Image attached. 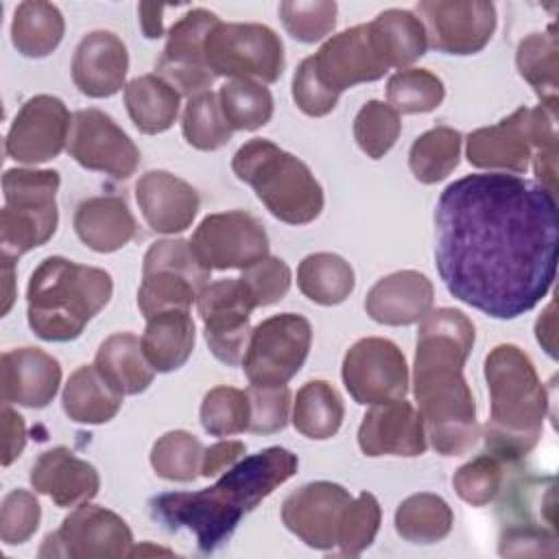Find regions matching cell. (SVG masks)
Masks as SVG:
<instances>
[{"mask_svg":"<svg viewBox=\"0 0 559 559\" xmlns=\"http://www.w3.org/2000/svg\"><path fill=\"white\" fill-rule=\"evenodd\" d=\"M435 236L448 293L493 319L533 310L552 288L559 210L537 181L509 173L452 181L435 207Z\"/></svg>","mask_w":559,"mask_h":559,"instance_id":"obj_1","label":"cell"},{"mask_svg":"<svg viewBox=\"0 0 559 559\" xmlns=\"http://www.w3.org/2000/svg\"><path fill=\"white\" fill-rule=\"evenodd\" d=\"M474 341V323L456 308L430 310L419 321L413 395L426 439L441 456H461L478 439L476 402L463 376Z\"/></svg>","mask_w":559,"mask_h":559,"instance_id":"obj_2","label":"cell"},{"mask_svg":"<svg viewBox=\"0 0 559 559\" xmlns=\"http://www.w3.org/2000/svg\"><path fill=\"white\" fill-rule=\"evenodd\" d=\"M297 454L271 445L242 456L207 489L151 498L148 513L168 531H190L201 552H214L231 537L247 513L297 472Z\"/></svg>","mask_w":559,"mask_h":559,"instance_id":"obj_3","label":"cell"},{"mask_svg":"<svg viewBox=\"0 0 559 559\" xmlns=\"http://www.w3.org/2000/svg\"><path fill=\"white\" fill-rule=\"evenodd\" d=\"M489 419L483 439L489 454L515 461L528 454L542 437L548 393L531 356L518 345H496L485 358Z\"/></svg>","mask_w":559,"mask_h":559,"instance_id":"obj_4","label":"cell"},{"mask_svg":"<svg viewBox=\"0 0 559 559\" xmlns=\"http://www.w3.org/2000/svg\"><path fill=\"white\" fill-rule=\"evenodd\" d=\"M111 275L98 266L50 255L33 271L26 288V319L35 336L68 343L109 304Z\"/></svg>","mask_w":559,"mask_h":559,"instance_id":"obj_5","label":"cell"},{"mask_svg":"<svg viewBox=\"0 0 559 559\" xmlns=\"http://www.w3.org/2000/svg\"><path fill=\"white\" fill-rule=\"evenodd\" d=\"M231 170L282 223L308 225L323 210V188L312 170L271 140L245 142L231 159Z\"/></svg>","mask_w":559,"mask_h":559,"instance_id":"obj_6","label":"cell"},{"mask_svg":"<svg viewBox=\"0 0 559 559\" xmlns=\"http://www.w3.org/2000/svg\"><path fill=\"white\" fill-rule=\"evenodd\" d=\"M59 173L50 168H9L2 175L4 207L0 212V245L4 258L17 260L55 236L59 223Z\"/></svg>","mask_w":559,"mask_h":559,"instance_id":"obj_7","label":"cell"},{"mask_svg":"<svg viewBox=\"0 0 559 559\" xmlns=\"http://www.w3.org/2000/svg\"><path fill=\"white\" fill-rule=\"evenodd\" d=\"M207 284L210 271L199 264L188 240H157L144 253L138 308L144 319L166 310H190Z\"/></svg>","mask_w":559,"mask_h":559,"instance_id":"obj_8","label":"cell"},{"mask_svg":"<svg viewBox=\"0 0 559 559\" xmlns=\"http://www.w3.org/2000/svg\"><path fill=\"white\" fill-rule=\"evenodd\" d=\"M205 61L214 76L275 83L286 66L284 44L266 24L221 22L205 39Z\"/></svg>","mask_w":559,"mask_h":559,"instance_id":"obj_9","label":"cell"},{"mask_svg":"<svg viewBox=\"0 0 559 559\" xmlns=\"http://www.w3.org/2000/svg\"><path fill=\"white\" fill-rule=\"evenodd\" d=\"M312 345V325L306 317L282 312L251 330L242 371L251 386H286L304 367Z\"/></svg>","mask_w":559,"mask_h":559,"instance_id":"obj_10","label":"cell"},{"mask_svg":"<svg viewBox=\"0 0 559 559\" xmlns=\"http://www.w3.org/2000/svg\"><path fill=\"white\" fill-rule=\"evenodd\" d=\"M194 258L207 271L247 269L269 255L262 223L242 210L207 214L188 240Z\"/></svg>","mask_w":559,"mask_h":559,"instance_id":"obj_11","label":"cell"},{"mask_svg":"<svg viewBox=\"0 0 559 559\" xmlns=\"http://www.w3.org/2000/svg\"><path fill=\"white\" fill-rule=\"evenodd\" d=\"M133 535L127 522L98 504H79L63 518L55 533H48L39 557H70V559H116L129 557Z\"/></svg>","mask_w":559,"mask_h":559,"instance_id":"obj_12","label":"cell"},{"mask_svg":"<svg viewBox=\"0 0 559 559\" xmlns=\"http://www.w3.org/2000/svg\"><path fill=\"white\" fill-rule=\"evenodd\" d=\"M341 376L352 400L362 406L400 400L408 391V365L402 349L380 336L356 341L343 356Z\"/></svg>","mask_w":559,"mask_h":559,"instance_id":"obj_13","label":"cell"},{"mask_svg":"<svg viewBox=\"0 0 559 559\" xmlns=\"http://www.w3.org/2000/svg\"><path fill=\"white\" fill-rule=\"evenodd\" d=\"M253 308V299L238 277L210 282L199 293L197 310L214 358L231 367L242 362L251 336L249 317Z\"/></svg>","mask_w":559,"mask_h":559,"instance_id":"obj_14","label":"cell"},{"mask_svg":"<svg viewBox=\"0 0 559 559\" xmlns=\"http://www.w3.org/2000/svg\"><path fill=\"white\" fill-rule=\"evenodd\" d=\"M430 48L445 55H476L496 31V7L483 0H426L415 4Z\"/></svg>","mask_w":559,"mask_h":559,"instance_id":"obj_15","label":"cell"},{"mask_svg":"<svg viewBox=\"0 0 559 559\" xmlns=\"http://www.w3.org/2000/svg\"><path fill=\"white\" fill-rule=\"evenodd\" d=\"M216 24V13L207 9H190L168 28V39L155 70L181 96L190 98L207 92L216 79L205 61V39Z\"/></svg>","mask_w":559,"mask_h":559,"instance_id":"obj_16","label":"cell"},{"mask_svg":"<svg viewBox=\"0 0 559 559\" xmlns=\"http://www.w3.org/2000/svg\"><path fill=\"white\" fill-rule=\"evenodd\" d=\"M68 153L79 166L114 179H129L140 164L135 142L109 114L94 107L79 109L72 116Z\"/></svg>","mask_w":559,"mask_h":559,"instance_id":"obj_17","label":"cell"},{"mask_svg":"<svg viewBox=\"0 0 559 559\" xmlns=\"http://www.w3.org/2000/svg\"><path fill=\"white\" fill-rule=\"evenodd\" d=\"M72 116L61 98L37 94L28 98L15 114L4 151L20 164H44L55 159L70 138Z\"/></svg>","mask_w":559,"mask_h":559,"instance_id":"obj_18","label":"cell"},{"mask_svg":"<svg viewBox=\"0 0 559 559\" xmlns=\"http://www.w3.org/2000/svg\"><path fill=\"white\" fill-rule=\"evenodd\" d=\"M352 493L330 480L306 483L282 502V522L306 546L332 550L338 544V524Z\"/></svg>","mask_w":559,"mask_h":559,"instance_id":"obj_19","label":"cell"},{"mask_svg":"<svg viewBox=\"0 0 559 559\" xmlns=\"http://www.w3.org/2000/svg\"><path fill=\"white\" fill-rule=\"evenodd\" d=\"M312 61L319 79L338 94L354 85L378 81L389 70L373 44L369 24H358L330 37L312 55Z\"/></svg>","mask_w":559,"mask_h":559,"instance_id":"obj_20","label":"cell"},{"mask_svg":"<svg viewBox=\"0 0 559 559\" xmlns=\"http://www.w3.org/2000/svg\"><path fill=\"white\" fill-rule=\"evenodd\" d=\"M426 441L421 413L404 397L373 404L358 428V445L367 456H421Z\"/></svg>","mask_w":559,"mask_h":559,"instance_id":"obj_21","label":"cell"},{"mask_svg":"<svg viewBox=\"0 0 559 559\" xmlns=\"http://www.w3.org/2000/svg\"><path fill=\"white\" fill-rule=\"evenodd\" d=\"M467 162L493 173L522 175L533 159L528 129V107L515 109L491 127H480L467 135Z\"/></svg>","mask_w":559,"mask_h":559,"instance_id":"obj_22","label":"cell"},{"mask_svg":"<svg viewBox=\"0 0 559 559\" xmlns=\"http://www.w3.org/2000/svg\"><path fill=\"white\" fill-rule=\"evenodd\" d=\"M0 395L4 404L26 408L48 406L61 384V365L39 347L7 349L0 362Z\"/></svg>","mask_w":559,"mask_h":559,"instance_id":"obj_23","label":"cell"},{"mask_svg":"<svg viewBox=\"0 0 559 559\" xmlns=\"http://www.w3.org/2000/svg\"><path fill=\"white\" fill-rule=\"evenodd\" d=\"M129 52L111 31L87 33L72 57V81L90 98H109L124 87Z\"/></svg>","mask_w":559,"mask_h":559,"instance_id":"obj_24","label":"cell"},{"mask_svg":"<svg viewBox=\"0 0 559 559\" xmlns=\"http://www.w3.org/2000/svg\"><path fill=\"white\" fill-rule=\"evenodd\" d=\"M135 201L146 225L157 234H179L199 212L197 190L168 170H146L135 183Z\"/></svg>","mask_w":559,"mask_h":559,"instance_id":"obj_25","label":"cell"},{"mask_svg":"<svg viewBox=\"0 0 559 559\" xmlns=\"http://www.w3.org/2000/svg\"><path fill=\"white\" fill-rule=\"evenodd\" d=\"M435 301L432 282L413 269L380 277L365 297L367 314L382 325H411L421 321Z\"/></svg>","mask_w":559,"mask_h":559,"instance_id":"obj_26","label":"cell"},{"mask_svg":"<svg viewBox=\"0 0 559 559\" xmlns=\"http://www.w3.org/2000/svg\"><path fill=\"white\" fill-rule=\"evenodd\" d=\"M31 485L37 493L48 496L57 507H79L90 502L100 489L96 467L63 445L39 454L31 469Z\"/></svg>","mask_w":559,"mask_h":559,"instance_id":"obj_27","label":"cell"},{"mask_svg":"<svg viewBox=\"0 0 559 559\" xmlns=\"http://www.w3.org/2000/svg\"><path fill=\"white\" fill-rule=\"evenodd\" d=\"M74 231L87 249L114 253L133 240L138 223L122 197L100 194L76 205Z\"/></svg>","mask_w":559,"mask_h":559,"instance_id":"obj_28","label":"cell"},{"mask_svg":"<svg viewBox=\"0 0 559 559\" xmlns=\"http://www.w3.org/2000/svg\"><path fill=\"white\" fill-rule=\"evenodd\" d=\"M194 321L190 310H166L146 319L142 349L157 373H170L186 365L194 349Z\"/></svg>","mask_w":559,"mask_h":559,"instance_id":"obj_29","label":"cell"},{"mask_svg":"<svg viewBox=\"0 0 559 559\" xmlns=\"http://www.w3.org/2000/svg\"><path fill=\"white\" fill-rule=\"evenodd\" d=\"M103 378L122 395L146 391L155 378V369L144 356L142 338L133 332H116L107 336L94 358Z\"/></svg>","mask_w":559,"mask_h":559,"instance_id":"obj_30","label":"cell"},{"mask_svg":"<svg viewBox=\"0 0 559 559\" xmlns=\"http://www.w3.org/2000/svg\"><path fill=\"white\" fill-rule=\"evenodd\" d=\"M122 397L124 395L103 378L96 365H83L68 378L61 393V406L72 421L98 426L118 415Z\"/></svg>","mask_w":559,"mask_h":559,"instance_id":"obj_31","label":"cell"},{"mask_svg":"<svg viewBox=\"0 0 559 559\" xmlns=\"http://www.w3.org/2000/svg\"><path fill=\"white\" fill-rule=\"evenodd\" d=\"M181 94L159 74H142L124 85V105L135 129L155 135L168 131L179 116Z\"/></svg>","mask_w":559,"mask_h":559,"instance_id":"obj_32","label":"cell"},{"mask_svg":"<svg viewBox=\"0 0 559 559\" xmlns=\"http://www.w3.org/2000/svg\"><path fill=\"white\" fill-rule=\"evenodd\" d=\"M373 44L389 68L406 70L428 48L426 28L413 11L386 9L369 22Z\"/></svg>","mask_w":559,"mask_h":559,"instance_id":"obj_33","label":"cell"},{"mask_svg":"<svg viewBox=\"0 0 559 559\" xmlns=\"http://www.w3.org/2000/svg\"><path fill=\"white\" fill-rule=\"evenodd\" d=\"M515 66L520 76L535 90L539 105L557 109L559 103V39L550 24L542 33H531L518 44Z\"/></svg>","mask_w":559,"mask_h":559,"instance_id":"obj_34","label":"cell"},{"mask_svg":"<svg viewBox=\"0 0 559 559\" xmlns=\"http://www.w3.org/2000/svg\"><path fill=\"white\" fill-rule=\"evenodd\" d=\"M66 22L52 2H20L11 22V41L20 55L41 59L50 55L63 39Z\"/></svg>","mask_w":559,"mask_h":559,"instance_id":"obj_35","label":"cell"},{"mask_svg":"<svg viewBox=\"0 0 559 559\" xmlns=\"http://www.w3.org/2000/svg\"><path fill=\"white\" fill-rule=\"evenodd\" d=\"M354 284V269L336 253H310L297 266L299 290L319 306L343 304L352 295Z\"/></svg>","mask_w":559,"mask_h":559,"instance_id":"obj_36","label":"cell"},{"mask_svg":"<svg viewBox=\"0 0 559 559\" xmlns=\"http://www.w3.org/2000/svg\"><path fill=\"white\" fill-rule=\"evenodd\" d=\"M345 406L338 391L325 380L306 382L293 404V426L308 439H330L343 424Z\"/></svg>","mask_w":559,"mask_h":559,"instance_id":"obj_37","label":"cell"},{"mask_svg":"<svg viewBox=\"0 0 559 559\" xmlns=\"http://www.w3.org/2000/svg\"><path fill=\"white\" fill-rule=\"evenodd\" d=\"M454 524L450 504L437 493H413L395 509V531L411 544H435L448 537Z\"/></svg>","mask_w":559,"mask_h":559,"instance_id":"obj_38","label":"cell"},{"mask_svg":"<svg viewBox=\"0 0 559 559\" xmlns=\"http://www.w3.org/2000/svg\"><path fill=\"white\" fill-rule=\"evenodd\" d=\"M463 138L452 127H432L424 131L408 151V166L417 181L437 183L443 181L461 157Z\"/></svg>","mask_w":559,"mask_h":559,"instance_id":"obj_39","label":"cell"},{"mask_svg":"<svg viewBox=\"0 0 559 559\" xmlns=\"http://www.w3.org/2000/svg\"><path fill=\"white\" fill-rule=\"evenodd\" d=\"M218 103L234 131H255L273 116V96L264 83L231 79L218 90Z\"/></svg>","mask_w":559,"mask_h":559,"instance_id":"obj_40","label":"cell"},{"mask_svg":"<svg viewBox=\"0 0 559 559\" xmlns=\"http://www.w3.org/2000/svg\"><path fill=\"white\" fill-rule=\"evenodd\" d=\"M181 131L190 146L199 151H216L231 140L234 129L223 116L218 94L201 92L188 98L181 116Z\"/></svg>","mask_w":559,"mask_h":559,"instance_id":"obj_41","label":"cell"},{"mask_svg":"<svg viewBox=\"0 0 559 559\" xmlns=\"http://www.w3.org/2000/svg\"><path fill=\"white\" fill-rule=\"evenodd\" d=\"M203 443L188 430H170L151 448V467L159 478L190 483L201 476Z\"/></svg>","mask_w":559,"mask_h":559,"instance_id":"obj_42","label":"cell"},{"mask_svg":"<svg viewBox=\"0 0 559 559\" xmlns=\"http://www.w3.org/2000/svg\"><path fill=\"white\" fill-rule=\"evenodd\" d=\"M445 98L443 81L424 68L397 70L386 83V103L397 114H428Z\"/></svg>","mask_w":559,"mask_h":559,"instance_id":"obj_43","label":"cell"},{"mask_svg":"<svg viewBox=\"0 0 559 559\" xmlns=\"http://www.w3.org/2000/svg\"><path fill=\"white\" fill-rule=\"evenodd\" d=\"M400 131V114L382 100H367L354 118V140L371 159L384 157L397 142Z\"/></svg>","mask_w":559,"mask_h":559,"instance_id":"obj_44","label":"cell"},{"mask_svg":"<svg viewBox=\"0 0 559 559\" xmlns=\"http://www.w3.org/2000/svg\"><path fill=\"white\" fill-rule=\"evenodd\" d=\"M201 426L212 437H231L249 428V397L236 386H214L201 402Z\"/></svg>","mask_w":559,"mask_h":559,"instance_id":"obj_45","label":"cell"},{"mask_svg":"<svg viewBox=\"0 0 559 559\" xmlns=\"http://www.w3.org/2000/svg\"><path fill=\"white\" fill-rule=\"evenodd\" d=\"M380 502L373 493L362 491L345 507L338 524V548L343 555L356 557L369 548L380 528Z\"/></svg>","mask_w":559,"mask_h":559,"instance_id":"obj_46","label":"cell"},{"mask_svg":"<svg viewBox=\"0 0 559 559\" xmlns=\"http://www.w3.org/2000/svg\"><path fill=\"white\" fill-rule=\"evenodd\" d=\"M336 2L330 0H286L280 4V17L290 37L304 44L321 41L334 31Z\"/></svg>","mask_w":559,"mask_h":559,"instance_id":"obj_47","label":"cell"},{"mask_svg":"<svg viewBox=\"0 0 559 559\" xmlns=\"http://www.w3.org/2000/svg\"><path fill=\"white\" fill-rule=\"evenodd\" d=\"M502 485V465L493 454H480L461 465L452 476V487L472 507L489 504Z\"/></svg>","mask_w":559,"mask_h":559,"instance_id":"obj_48","label":"cell"},{"mask_svg":"<svg viewBox=\"0 0 559 559\" xmlns=\"http://www.w3.org/2000/svg\"><path fill=\"white\" fill-rule=\"evenodd\" d=\"M41 507L35 493L26 489H13L4 496L0 507V539L7 546L28 542L39 528Z\"/></svg>","mask_w":559,"mask_h":559,"instance_id":"obj_49","label":"cell"},{"mask_svg":"<svg viewBox=\"0 0 559 559\" xmlns=\"http://www.w3.org/2000/svg\"><path fill=\"white\" fill-rule=\"evenodd\" d=\"M238 280L251 295L253 306L262 308L286 297L290 288V269L282 258L266 255L242 269V275Z\"/></svg>","mask_w":559,"mask_h":559,"instance_id":"obj_50","label":"cell"},{"mask_svg":"<svg viewBox=\"0 0 559 559\" xmlns=\"http://www.w3.org/2000/svg\"><path fill=\"white\" fill-rule=\"evenodd\" d=\"M249 397V432L273 435L286 428L290 391L288 386H251L247 389Z\"/></svg>","mask_w":559,"mask_h":559,"instance_id":"obj_51","label":"cell"},{"mask_svg":"<svg viewBox=\"0 0 559 559\" xmlns=\"http://www.w3.org/2000/svg\"><path fill=\"white\" fill-rule=\"evenodd\" d=\"M338 92L330 90L317 74L312 57H306L293 74V100L295 105L312 118L328 116L338 105Z\"/></svg>","mask_w":559,"mask_h":559,"instance_id":"obj_52","label":"cell"},{"mask_svg":"<svg viewBox=\"0 0 559 559\" xmlns=\"http://www.w3.org/2000/svg\"><path fill=\"white\" fill-rule=\"evenodd\" d=\"M555 533H546L535 526H513L500 537V555L522 557V555H557Z\"/></svg>","mask_w":559,"mask_h":559,"instance_id":"obj_53","label":"cell"},{"mask_svg":"<svg viewBox=\"0 0 559 559\" xmlns=\"http://www.w3.org/2000/svg\"><path fill=\"white\" fill-rule=\"evenodd\" d=\"M242 456H245L242 441H231V439L218 441V443L205 448L203 461H201V476H205V478L218 476L225 469H229L231 465H236Z\"/></svg>","mask_w":559,"mask_h":559,"instance_id":"obj_54","label":"cell"},{"mask_svg":"<svg viewBox=\"0 0 559 559\" xmlns=\"http://www.w3.org/2000/svg\"><path fill=\"white\" fill-rule=\"evenodd\" d=\"M2 432H4V450H2V465H11L26 445V424L24 417L13 411L9 404L2 406Z\"/></svg>","mask_w":559,"mask_h":559,"instance_id":"obj_55","label":"cell"},{"mask_svg":"<svg viewBox=\"0 0 559 559\" xmlns=\"http://www.w3.org/2000/svg\"><path fill=\"white\" fill-rule=\"evenodd\" d=\"M535 336L542 349L550 356L557 358V312H555V301L546 306V310L539 314L535 323Z\"/></svg>","mask_w":559,"mask_h":559,"instance_id":"obj_56","label":"cell"},{"mask_svg":"<svg viewBox=\"0 0 559 559\" xmlns=\"http://www.w3.org/2000/svg\"><path fill=\"white\" fill-rule=\"evenodd\" d=\"M164 11L166 7L164 4H140L138 7V13H140V26H142V33L144 37L148 39H157L164 35Z\"/></svg>","mask_w":559,"mask_h":559,"instance_id":"obj_57","label":"cell"},{"mask_svg":"<svg viewBox=\"0 0 559 559\" xmlns=\"http://www.w3.org/2000/svg\"><path fill=\"white\" fill-rule=\"evenodd\" d=\"M13 262H15L13 258L2 255V273H4V299H2V308H0L2 314L9 312V308L13 306V299H15V290H13V286H15V264Z\"/></svg>","mask_w":559,"mask_h":559,"instance_id":"obj_58","label":"cell"},{"mask_svg":"<svg viewBox=\"0 0 559 559\" xmlns=\"http://www.w3.org/2000/svg\"><path fill=\"white\" fill-rule=\"evenodd\" d=\"M146 555H173V550L153 546L151 542H142L140 546H131L129 550V557H146Z\"/></svg>","mask_w":559,"mask_h":559,"instance_id":"obj_59","label":"cell"}]
</instances>
